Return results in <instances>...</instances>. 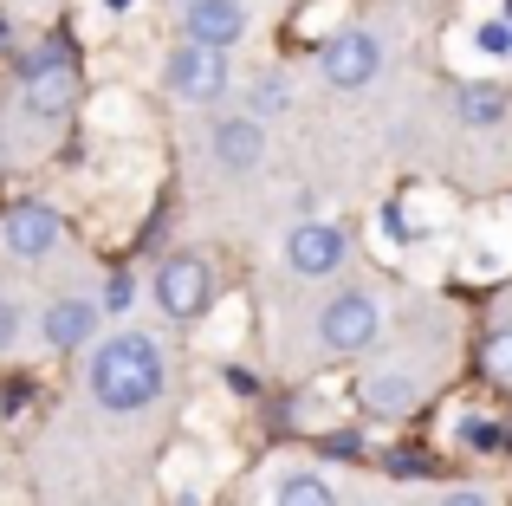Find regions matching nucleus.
I'll return each instance as SVG.
<instances>
[{
    "mask_svg": "<svg viewBox=\"0 0 512 506\" xmlns=\"http://www.w3.org/2000/svg\"><path fill=\"white\" fill-rule=\"evenodd\" d=\"M480 370H487V383L512 390V325H493L487 331V344H480Z\"/></svg>",
    "mask_w": 512,
    "mask_h": 506,
    "instance_id": "obj_15",
    "label": "nucleus"
},
{
    "mask_svg": "<svg viewBox=\"0 0 512 506\" xmlns=\"http://www.w3.org/2000/svg\"><path fill=\"white\" fill-rule=\"evenodd\" d=\"M376 331H383V312H376V299H363V292H344V299H331L325 312H318V344L338 351V357L370 351Z\"/></svg>",
    "mask_w": 512,
    "mask_h": 506,
    "instance_id": "obj_4",
    "label": "nucleus"
},
{
    "mask_svg": "<svg viewBox=\"0 0 512 506\" xmlns=\"http://www.w3.org/2000/svg\"><path fill=\"white\" fill-rule=\"evenodd\" d=\"M273 506H338V494H331V481H318V474H286Z\"/></svg>",
    "mask_w": 512,
    "mask_h": 506,
    "instance_id": "obj_14",
    "label": "nucleus"
},
{
    "mask_svg": "<svg viewBox=\"0 0 512 506\" xmlns=\"http://www.w3.org/2000/svg\"><path fill=\"white\" fill-rule=\"evenodd\" d=\"M214 156H221V169H234V176L260 169V156H266L260 117H221V124H214Z\"/></svg>",
    "mask_w": 512,
    "mask_h": 506,
    "instance_id": "obj_10",
    "label": "nucleus"
},
{
    "mask_svg": "<svg viewBox=\"0 0 512 506\" xmlns=\"http://www.w3.org/2000/svg\"><path fill=\"white\" fill-rule=\"evenodd\" d=\"M214 299V266L201 260V253H169L163 266H156V305H163L169 318H201Z\"/></svg>",
    "mask_w": 512,
    "mask_h": 506,
    "instance_id": "obj_2",
    "label": "nucleus"
},
{
    "mask_svg": "<svg viewBox=\"0 0 512 506\" xmlns=\"http://www.w3.org/2000/svg\"><path fill=\"white\" fill-rule=\"evenodd\" d=\"M441 506H493L480 487H461V494H441Z\"/></svg>",
    "mask_w": 512,
    "mask_h": 506,
    "instance_id": "obj_20",
    "label": "nucleus"
},
{
    "mask_svg": "<svg viewBox=\"0 0 512 506\" xmlns=\"http://www.w3.org/2000/svg\"><path fill=\"white\" fill-rule=\"evenodd\" d=\"M461 435H467L474 448H500V422H487V416H467V422H461Z\"/></svg>",
    "mask_w": 512,
    "mask_h": 506,
    "instance_id": "obj_16",
    "label": "nucleus"
},
{
    "mask_svg": "<svg viewBox=\"0 0 512 506\" xmlns=\"http://www.w3.org/2000/svg\"><path fill=\"white\" fill-rule=\"evenodd\" d=\"M91 396H98L111 416H137V409H150L156 396H163V351H156V338H143V331H117V338H104L98 351H91Z\"/></svg>",
    "mask_w": 512,
    "mask_h": 506,
    "instance_id": "obj_1",
    "label": "nucleus"
},
{
    "mask_svg": "<svg viewBox=\"0 0 512 506\" xmlns=\"http://www.w3.org/2000/svg\"><path fill=\"white\" fill-rule=\"evenodd\" d=\"M39 331H46L52 351H78V344H91V331H98V305L91 299H52L46 318H39Z\"/></svg>",
    "mask_w": 512,
    "mask_h": 506,
    "instance_id": "obj_11",
    "label": "nucleus"
},
{
    "mask_svg": "<svg viewBox=\"0 0 512 506\" xmlns=\"http://www.w3.org/2000/svg\"><path fill=\"white\" fill-rule=\"evenodd\" d=\"M454 104H461V117L474 130H493L506 117V91L500 85H461V98H454Z\"/></svg>",
    "mask_w": 512,
    "mask_h": 506,
    "instance_id": "obj_13",
    "label": "nucleus"
},
{
    "mask_svg": "<svg viewBox=\"0 0 512 506\" xmlns=\"http://www.w3.org/2000/svg\"><path fill=\"white\" fill-rule=\"evenodd\" d=\"M182 7H188V0H182Z\"/></svg>",
    "mask_w": 512,
    "mask_h": 506,
    "instance_id": "obj_22",
    "label": "nucleus"
},
{
    "mask_svg": "<svg viewBox=\"0 0 512 506\" xmlns=\"http://www.w3.org/2000/svg\"><path fill=\"white\" fill-rule=\"evenodd\" d=\"M0 46H7V20H0Z\"/></svg>",
    "mask_w": 512,
    "mask_h": 506,
    "instance_id": "obj_21",
    "label": "nucleus"
},
{
    "mask_svg": "<svg viewBox=\"0 0 512 506\" xmlns=\"http://www.w3.org/2000/svg\"><path fill=\"white\" fill-rule=\"evenodd\" d=\"M480 46H487V52H512V26H487V33H480Z\"/></svg>",
    "mask_w": 512,
    "mask_h": 506,
    "instance_id": "obj_19",
    "label": "nucleus"
},
{
    "mask_svg": "<svg viewBox=\"0 0 512 506\" xmlns=\"http://www.w3.org/2000/svg\"><path fill=\"white\" fill-rule=\"evenodd\" d=\"M163 78H169V91H182V98L208 104V98H221V91H227V52L175 46V52H169V65H163Z\"/></svg>",
    "mask_w": 512,
    "mask_h": 506,
    "instance_id": "obj_6",
    "label": "nucleus"
},
{
    "mask_svg": "<svg viewBox=\"0 0 512 506\" xmlns=\"http://www.w3.org/2000/svg\"><path fill=\"white\" fill-rule=\"evenodd\" d=\"M182 33H188V46L227 52L240 33H247V7H240V0H188L182 7Z\"/></svg>",
    "mask_w": 512,
    "mask_h": 506,
    "instance_id": "obj_7",
    "label": "nucleus"
},
{
    "mask_svg": "<svg viewBox=\"0 0 512 506\" xmlns=\"http://www.w3.org/2000/svg\"><path fill=\"white\" fill-rule=\"evenodd\" d=\"M273 104H286V85H279V78L253 85V111H273Z\"/></svg>",
    "mask_w": 512,
    "mask_h": 506,
    "instance_id": "obj_17",
    "label": "nucleus"
},
{
    "mask_svg": "<svg viewBox=\"0 0 512 506\" xmlns=\"http://www.w3.org/2000/svg\"><path fill=\"white\" fill-rule=\"evenodd\" d=\"M286 260H292V273L325 279V273L344 266V234L331 228V221H299V228L286 234Z\"/></svg>",
    "mask_w": 512,
    "mask_h": 506,
    "instance_id": "obj_8",
    "label": "nucleus"
},
{
    "mask_svg": "<svg viewBox=\"0 0 512 506\" xmlns=\"http://www.w3.org/2000/svg\"><path fill=\"white\" fill-rule=\"evenodd\" d=\"M0 234H7V247L20 253V260H39V253L59 247V215H52L46 202H20V208H7Z\"/></svg>",
    "mask_w": 512,
    "mask_h": 506,
    "instance_id": "obj_9",
    "label": "nucleus"
},
{
    "mask_svg": "<svg viewBox=\"0 0 512 506\" xmlns=\"http://www.w3.org/2000/svg\"><path fill=\"white\" fill-rule=\"evenodd\" d=\"M13 338H20V312L0 299V351H13Z\"/></svg>",
    "mask_w": 512,
    "mask_h": 506,
    "instance_id": "obj_18",
    "label": "nucleus"
},
{
    "mask_svg": "<svg viewBox=\"0 0 512 506\" xmlns=\"http://www.w3.org/2000/svg\"><path fill=\"white\" fill-rule=\"evenodd\" d=\"M318 72L338 91H363L383 72V46H376V33H363V26H344V33H331L325 46H318Z\"/></svg>",
    "mask_w": 512,
    "mask_h": 506,
    "instance_id": "obj_3",
    "label": "nucleus"
},
{
    "mask_svg": "<svg viewBox=\"0 0 512 506\" xmlns=\"http://www.w3.org/2000/svg\"><path fill=\"white\" fill-rule=\"evenodd\" d=\"M357 396L376 416H409V409L422 403V377H409V370H376V377L357 383Z\"/></svg>",
    "mask_w": 512,
    "mask_h": 506,
    "instance_id": "obj_12",
    "label": "nucleus"
},
{
    "mask_svg": "<svg viewBox=\"0 0 512 506\" xmlns=\"http://www.w3.org/2000/svg\"><path fill=\"white\" fill-rule=\"evenodd\" d=\"M72 91H78V72H72V59H65L59 46L26 52V65H20V98H26V111H33V117L65 111V104H72Z\"/></svg>",
    "mask_w": 512,
    "mask_h": 506,
    "instance_id": "obj_5",
    "label": "nucleus"
}]
</instances>
